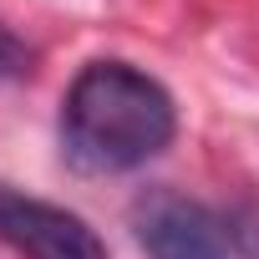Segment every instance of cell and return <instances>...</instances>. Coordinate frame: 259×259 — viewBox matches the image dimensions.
I'll list each match as a JSON object with an SVG mask.
<instances>
[{
    "mask_svg": "<svg viewBox=\"0 0 259 259\" xmlns=\"http://www.w3.org/2000/svg\"><path fill=\"white\" fill-rule=\"evenodd\" d=\"M0 244H11L21 259H112L102 234L81 213L16 193L6 183H0Z\"/></svg>",
    "mask_w": 259,
    "mask_h": 259,
    "instance_id": "cell-3",
    "label": "cell"
},
{
    "mask_svg": "<svg viewBox=\"0 0 259 259\" xmlns=\"http://www.w3.org/2000/svg\"><path fill=\"white\" fill-rule=\"evenodd\" d=\"M133 234L148 259H234L229 224L173 188H148L133 203Z\"/></svg>",
    "mask_w": 259,
    "mask_h": 259,
    "instance_id": "cell-2",
    "label": "cell"
},
{
    "mask_svg": "<svg viewBox=\"0 0 259 259\" xmlns=\"http://www.w3.org/2000/svg\"><path fill=\"white\" fill-rule=\"evenodd\" d=\"M56 138H61V158L76 173L92 178L138 173L173 148L178 102L153 71L122 56H97L71 76L61 97Z\"/></svg>",
    "mask_w": 259,
    "mask_h": 259,
    "instance_id": "cell-1",
    "label": "cell"
},
{
    "mask_svg": "<svg viewBox=\"0 0 259 259\" xmlns=\"http://www.w3.org/2000/svg\"><path fill=\"white\" fill-rule=\"evenodd\" d=\"M31 71V46L0 21V81H16V76H26Z\"/></svg>",
    "mask_w": 259,
    "mask_h": 259,
    "instance_id": "cell-4",
    "label": "cell"
}]
</instances>
